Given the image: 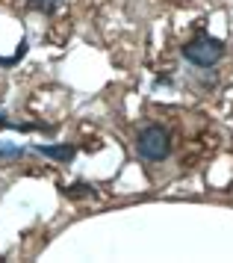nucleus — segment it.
<instances>
[{"mask_svg": "<svg viewBox=\"0 0 233 263\" xmlns=\"http://www.w3.org/2000/svg\"><path fill=\"white\" fill-rule=\"evenodd\" d=\"M180 50H183V57H186L192 65H198V68H210V65H216V62L224 57V42L201 30V33H195V36L189 39Z\"/></svg>", "mask_w": 233, "mask_h": 263, "instance_id": "obj_1", "label": "nucleus"}, {"mask_svg": "<svg viewBox=\"0 0 233 263\" xmlns=\"http://www.w3.org/2000/svg\"><path fill=\"white\" fill-rule=\"evenodd\" d=\"M89 192H92V186H86V183H74V186L65 190V195H89Z\"/></svg>", "mask_w": 233, "mask_h": 263, "instance_id": "obj_6", "label": "nucleus"}, {"mask_svg": "<svg viewBox=\"0 0 233 263\" xmlns=\"http://www.w3.org/2000/svg\"><path fill=\"white\" fill-rule=\"evenodd\" d=\"M24 154H27L24 145H12V142H3L0 139V160H21Z\"/></svg>", "mask_w": 233, "mask_h": 263, "instance_id": "obj_4", "label": "nucleus"}, {"mask_svg": "<svg viewBox=\"0 0 233 263\" xmlns=\"http://www.w3.org/2000/svg\"><path fill=\"white\" fill-rule=\"evenodd\" d=\"M27 6H30V9H35V12L50 15V12H56L59 0H27Z\"/></svg>", "mask_w": 233, "mask_h": 263, "instance_id": "obj_5", "label": "nucleus"}, {"mask_svg": "<svg viewBox=\"0 0 233 263\" xmlns=\"http://www.w3.org/2000/svg\"><path fill=\"white\" fill-rule=\"evenodd\" d=\"M33 151H38V154L50 157V160H56V163H68L71 157L77 154V145H35Z\"/></svg>", "mask_w": 233, "mask_h": 263, "instance_id": "obj_3", "label": "nucleus"}, {"mask_svg": "<svg viewBox=\"0 0 233 263\" xmlns=\"http://www.w3.org/2000/svg\"><path fill=\"white\" fill-rule=\"evenodd\" d=\"M136 154L148 163H163L165 157L171 154V136L165 127L160 124H148L142 127L139 136H136Z\"/></svg>", "mask_w": 233, "mask_h": 263, "instance_id": "obj_2", "label": "nucleus"}]
</instances>
